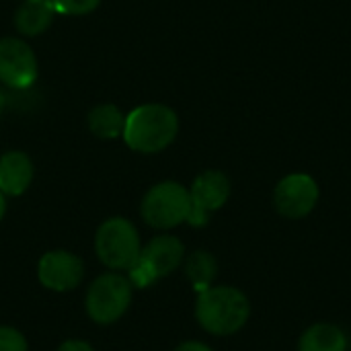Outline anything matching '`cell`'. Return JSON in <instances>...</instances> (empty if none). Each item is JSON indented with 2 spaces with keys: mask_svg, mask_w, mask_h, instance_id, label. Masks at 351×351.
<instances>
[{
  "mask_svg": "<svg viewBox=\"0 0 351 351\" xmlns=\"http://www.w3.org/2000/svg\"><path fill=\"white\" fill-rule=\"evenodd\" d=\"M33 181V162L25 152L10 150L0 156V191L4 195H23Z\"/></svg>",
  "mask_w": 351,
  "mask_h": 351,
  "instance_id": "cell-11",
  "label": "cell"
},
{
  "mask_svg": "<svg viewBox=\"0 0 351 351\" xmlns=\"http://www.w3.org/2000/svg\"><path fill=\"white\" fill-rule=\"evenodd\" d=\"M0 351H27V339L12 327H0Z\"/></svg>",
  "mask_w": 351,
  "mask_h": 351,
  "instance_id": "cell-17",
  "label": "cell"
},
{
  "mask_svg": "<svg viewBox=\"0 0 351 351\" xmlns=\"http://www.w3.org/2000/svg\"><path fill=\"white\" fill-rule=\"evenodd\" d=\"M230 197V181L222 171H204L195 177L189 189V216L187 222L202 228L210 222L212 212L220 210Z\"/></svg>",
  "mask_w": 351,
  "mask_h": 351,
  "instance_id": "cell-8",
  "label": "cell"
},
{
  "mask_svg": "<svg viewBox=\"0 0 351 351\" xmlns=\"http://www.w3.org/2000/svg\"><path fill=\"white\" fill-rule=\"evenodd\" d=\"M2 107H4V95H2V90H0V115H2Z\"/></svg>",
  "mask_w": 351,
  "mask_h": 351,
  "instance_id": "cell-21",
  "label": "cell"
},
{
  "mask_svg": "<svg viewBox=\"0 0 351 351\" xmlns=\"http://www.w3.org/2000/svg\"><path fill=\"white\" fill-rule=\"evenodd\" d=\"M185 247L173 234L154 237L140 253L138 261L128 269L134 288H150L165 276H171L183 261Z\"/></svg>",
  "mask_w": 351,
  "mask_h": 351,
  "instance_id": "cell-5",
  "label": "cell"
},
{
  "mask_svg": "<svg viewBox=\"0 0 351 351\" xmlns=\"http://www.w3.org/2000/svg\"><path fill=\"white\" fill-rule=\"evenodd\" d=\"M47 2L60 14H88L101 4V0H47Z\"/></svg>",
  "mask_w": 351,
  "mask_h": 351,
  "instance_id": "cell-16",
  "label": "cell"
},
{
  "mask_svg": "<svg viewBox=\"0 0 351 351\" xmlns=\"http://www.w3.org/2000/svg\"><path fill=\"white\" fill-rule=\"evenodd\" d=\"M185 274H187V280L191 282V286L197 292H204L212 286V282L218 276V261L208 251H195L189 255V259L185 263Z\"/></svg>",
  "mask_w": 351,
  "mask_h": 351,
  "instance_id": "cell-15",
  "label": "cell"
},
{
  "mask_svg": "<svg viewBox=\"0 0 351 351\" xmlns=\"http://www.w3.org/2000/svg\"><path fill=\"white\" fill-rule=\"evenodd\" d=\"M319 183L306 173H292L280 179L274 189V204L280 216L288 220L306 218L319 204Z\"/></svg>",
  "mask_w": 351,
  "mask_h": 351,
  "instance_id": "cell-7",
  "label": "cell"
},
{
  "mask_svg": "<svg viewBox=\"0 0 351 351\" xmlns=\"http://www.w3.org/2000/svg\"><path fill=\"white\" fill-rule=\"evenodd\" d=\"M84 276L82 261L68 251H49L39 259L37 278L43 288L53 292H70L74 290Z\"/></svg>",
  "mask_w": 351,
  "mask_h": 351,
  "instance_id": "cell-10",
  "label": "cell"
},
{
  "mask_svg": "<svg viewBox=\"0 0 351 351\" xmlns=\"http://www.w3.org/2000/svg\"><path fill=\"white\" fill-rule=\"evenodd\" d=\"M348 346L343 329L331 323H317L298 339V351H348Z\"/></svg>",
  "mask_w": 351,
  "mask_h": 351,
  "instance_id": "cell-13",
  "label": "cell"
},
{
  "mask_svg": "<svg viewBox=\"0 0 351 351\" xmlns=\"http://www.w3.org/2000/svg\"><path fill=\"white\" fill-rule=\"evenodd\" d=\"M175 351H214L210 346H206V343H202V341H185V343H181L179 348Z\"/></svg>",
  "mask_w": 351,
  "mask_h": 351,
  "instance_id": "cell-19",
  "label": "cell"
},
{
  "mask_svg": "<svg viewBox=\"0 0 351 351\" xmlns=\"http://www.w3.org/2000/svg\"><path fill=\"white\" fill-rule=\"evenodd\" d=\"M189 208V189L177 181H162L148 189L142 199L140 214L148 226L156 230H169L187 222Z\"/></svg>",
  "mask_w": 351,
  "mask_h": 351,
  "instance_id": "cell-4",
  "label": "cell"
},
{
  "mask_svg": "<svg viewBox=\"0 0 351 351\" xmlns=\"http://www.w3.org/2000/svg\"><path fill=\"white\" fill-rule=\"evenodd\" d=\"M251 317L249 298L232 286H210L197 294L195 319L199 327L212 335H234Z\"/></svg>",
  "mask_w": 351,
  "mask_h": 351,
  "instance_id": "cell-1",
  "label": "cell"
},
{
  "mask_svg": "<svg viewBox=\"0 0 351 351\" xmlns=\"http://www.w3.org/2000/svg\"><path fill=\"white\" fill-rule=\"evenodd\" d=\"M56 10L47 0H25L14 12V27L25 37H37L49 29Z\"/></svg>",
  "mask_w": 351,
  "mask_h": 351,
  "instance_id": "cell-12",
  "label": "cell"
},
{
  "mask_svg": "<svg viewBox=\"0 0 351 351\" xmlns=\"http://www.w3.org/2000/svg\"><path fill=\"white\" fill-rule=\"evenodd\" d=\"M132 292H134L132 282L123 278L121 274H115V271L103 274L90 284L86 292V298H84L86 315L97 325H111L119 321L130 308Z\"/></svg>",
  "mask_w": 351,
  "mask_h": 351,
  "instance_id": "cell-6",
  "label": "cell"
},
{
  "mask_svg": "<svg viewBox=\"0 0 351 351\" xmlns=\"http://www.w3.org/2000/svg\"><path fill=\"white\" fill-rule=\"evenodd\" d=\"M179 132L177 113L160 103H148L136 107L125 117L123 140L125 144L142 154H156L169 148Z\"/></svg>",
  "mask_w": 351,
  "mask_h": 351,
  "instance_id": "cell-2",
  "label": "cell"
},
{
  "mask_svg": "<svg viewBox=\"0 0 351 351\" xmlns=\"http://www.w3.org/2000/svg\"><path fill=\"white\" fill-rule=\"evenodd\" d=\"M125 117L128 115H123L121 109L111 103L97 105L88 113V130L101 140H115V138L123 136Z\"/></svg>",
  "mask_w": 351,
  "mask_h": 351,
  "instance_id": "cell-14",
  "label": "cell"
},
{
  "mask_svg": "<svg viewBox=\"0 0 351 351\" xmlns=\"http://www.w3.org/2000/svg\"><path fill=\"white\" fill-rule=\"evenodd\" d=\"M4 212H6V197H4V193L0 191V220L4 218Z\"/></svg>",
  "mask_w": 351,
  "mask_h": 351,
  "instance_id": "cell-20",
  "label": "cell"
},
{
  "mask_svg": "<svg viewBox=\"0 0 351 351\" xmlns=\"http://www.w3.org/2000/svg\"><path fill=\"white\" fill-rule=\"evenodd\" d=\"M95 253L99 261L113 271L130 269L142 253L136 226L119 216L105 220L95 237Z\"/></svg>",
  "mask_w": 351,
  "mask_h": 351,
  "instance_id": "cell-3",
  "label": "cell"
},
{
  "mask_svg": "<svg viewBox=\"0 0 351 351\" xmlns=\"http://www.w3.org/2000/svg\"><path fill=\"white\" fill-rule=\"evenodd\" d=\"M58 351H95L86 341H80V339H70V341H64L60 346Z\"/></svg>",
  "mask_w": 351,
  "mask_h": 351,
  "instance_id": "cell-18",
  "label": "cell"
},
{
  "mask_svg": "<svg viewBox=\"0 0 351 351\" xmlns=\"http://www.w3.org/2000/svg\"><path fill=\"white\" fill-rule=\"evenodd\" d=\"M39 74L37 58L27 41L19 37L0 39V82L14 90L35 84Z\"/></svg>",
  "mask_w": 351,
  "mask_h": 351,
  "instance_id": "cell-9",
  "label": "cell"
}]
</instances>
